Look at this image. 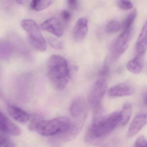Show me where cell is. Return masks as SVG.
<instances>
[{
  "instance_id": "cell-15",
  "label": "cell",
  "mask_w": 147,
  "mask_h": 147,
  "mask_svg": "<svg viewBox=\"0 0 147 147\" xmlns=\"http://www.w3.org/2000/svg\"><path fill=\"white\" fill-rule=\"evenodd\" d=\"M144 56L136 54L135 57L127 63V69L131 73L135 74L141 73L144 67Z\"/></svg>"
},
{
  "instance_id": "cell-25",
  "label": "cell",
  "mask_w": 147,
  "mask_h": 147,
  "mask_svg": "<svg viewBox=\"0 0 147 147\" xmlns=\"http://www.w3.org/2000/svg\"><path fill=\"white\" fill-rule=\"evenodd\" d=\"M49 42L50 45L55 49H61L64 47V45L62 42L55 39H50L49 40Z\"/></svg>"
},
{
  "instance_id": "cell-24",
  "label": "cell",
  "mask_w": 147,
  "mask_h": 147,
  "mask_svg": "<svg viewBox=\"0 0 147 147\" xmlns=\"http://www.w3.org/2000/svg\"><path fill=\"white\" fill-rule=\"evenodd\" d=\"M71 18V14L67 10H63L60 15V18L66 24L70 20Z\"/></svg>"
},
{
  "instance_id": "cell-26",
  "label": "cell",
  "mask_w": 147,
  "mask_h": 147,
  "mask_svg": "<svg viewBox=\"0 0 147 147\" xmlns=\"http://www.w3.org/2000/svg\"><path fill=\"white\" fill-rule=\"evenodd\" d=\"M135 147H147V140L144 136L139 137L135 142Z\"/></svg>"
},
{
  "instance_id": "cell-10",
  "label": "cell",
  "mask_w": 147,
  "mask_h": 147,
  "mask_svg": "<svg viewBox=\"0 0 147 147\" xmlns=\"http://www.w3.org/2000/svg\"><path fill=\"white\" fill-rule=\"evenodd\" d=\"M135 91V89L131 84L121 83L110 87L108 90V95L111 97H122L131 96Z\"/></svg>"
},
{
  "instance_id": "cell-22",
  "label": "cell",
  "mask_w": 147,
  "mask_h": 147,
  "mask_svg": "<svg viewBox=\"0 0 147 147\" xmlns=\"http://www.w3.org/2000/svg\"><path fill=\"white\" fill-rule=\"evenodd\" d=\"M117 3L118 7L123 10L131 9L133 7L130 0H117Z\"/></svg>"
},
{
  "instance_id": "cell-21",
  "label": "cell",
  "mask_w": 147,
  "mask_h": 147,
  "mask_svg": "<svg viewBox=\"0 0 147 147\" xmlns=\"http://www.w3.org/2000/svg\"><path fill=\"white\" fill-rule=\"evenodd\" d=\"M121 28L120 23L116 21H111L109 22L105 28V31L108 34L114 33L120 31Z\"/></svg>"
},
{
  "instance_id": "cell-19",
  "label": "cell",
  "mask_w": 147,
  "mask_h": 147,
  "mask_svg": "<svg viewBox=\"0 0 147 147\" xmlns=\"http://www.w3.org/2000/svg\"><path fill=\"white\" fill-rule=\"evenodd\" d=\"M52 3V0H32L30 8L35 11H40L48 7Z\"/></svg>"
},
{
  "instance_id": "cell-27",
  "label": "cell",
  "mask_w": 147,
  "mask_h": 147,
  "mask_svg": "<svg viewBox=\"0 0 147 147\" xmlns=\"http://www.w3.org/2000/svg\"><path fill=\"white\" fill-rule=\"evenodd\" d=\"M78 0H67V6L70 10H74L77 7Z\"/></svg>"
},
{
  "instance_id": "cell-1",
  "label": "cell",
  "mask_w": 147,
  "mask_h": 147,
  "mask_svg": "<svg viewBox=\"0 0 147 147\" xmlns=\"http://www.w3.org/2000/svg\"><path fill=\"white\" fill-rule=\"evenodd\" d=\"M121 121V111H120L92 121L85 134V141L90 145H98L104 137L111 134L120 124Z\"/></svg>"
},
{
  "instance_id": "cell-23",
  "label": "cell",
  "mask_w": 147,
  "mask_h": 147,
  "mask_svg": "<svg viewBox=\"0 0 147 147\" xmlns=\"http://www.w3.org/2000/svg\"><path fill=\"white\" fill-rule=\"evenodd\" d=\"M110 72L109 64L108 62V60H105L104 63L99 72V76L101 78H106Z\"/></svg>"
},
{
  "instance_id": "cell-2",
  "label": "cell",
  "mask_w": 147,
  "mask_h": 147,
  "mask_svg": "<svg viewBox=\"0 0 147 147\" xmlns=\"http://www.w3.org/2000/svg\"><path fill=\"white\" fill-rule=\"evenodd\" d=\"M47 74L53 87L57 90H64L70 78L68 63L65 59L59 55H53L47 60Z\"/></svg>"
},
{
  "instance_id": "cell-8",
  "label": "cell",
  "mask_w": 147,
  "mask_h": 147,
  "mask_svg": "<svg viewBox=\"0 0 147 147\" xmlns=\"http://www.w3.org/2000/svg\"><path fill=\"white\" fill-rule=\"evenodd\" d=\"M88 111L87 103L83 98H76L70 105V114L75 121L85 122Z\"/></svg>"
},
{
  "instance_id": "cell-11",
  "label": "cell",
  "mask_w": 147,
  "mask_h": 147,
  "mask_svg": "<svg viewBox=\"0 0 147 147\" xmlns=\"http://www.w3.org/2000/svg\"><path fill=\"white\" fill-rule=\"evenodd\" d=\"M0 129L1 133L13 136H19L21 133L20 128L1 111L0 114Z\"/></svg>"
},
{
  "instance_id": "cell-9",
  "label": "cell",
  "mask_w": 147,
  "mask_h": 147,
  "mask_svg": "<svg viewBox=\"0 0 147 147\" xmlns=\"http://www.w3.org/2000/svg\"><path fill=\"white\" fill-rule=\"evenodd\" d=\"M66 23L60 18L51 17L46 20L40 26L41 30L50 33L58 37H60L64 34Z\"/></svg>"
},
{
  "instance_id": "cell-30",
  "label": "cell",
  "mask_w": 147,
  "mask_h": 147,
  "mask_svg": "<svg viewBox=\"0 0 147 147\" xmlns=\"http://www.w3.org/2000/svg\"><path fill=\"white\" fill-rule=\"evenodd\" d=\"M16 1V3L20 5H22V4H24L26 2L27 0H15Z\"/></svg>"
},
{
  "instance_id": "cell-28",
  "label": "cell",
  "mask_w": 147,
  "mask_h": 147,
  "mask_svg": "<svg viewBox=\"0 0 147 147\" xmlns=\"http://www.w3.org/2000/svg\"><path fill=\"white\" fill-rule=\"evenodd\" d=\"M7 134L1 132V136H0V145L1 147H3V146L7 142Z\"/></svg>"
},
{
  "instance_id": "cell-13",
  "label": "cell",
  "mask_w": 147,
  "mask_h": 147,
  "mask_svg": "<svg viewBox=\"0 0 147 147\" xmlns=\"http://www.w3.org/2000/svg\"><path fill=\"white\" fill-rule=\"evenodd\" d=\"M88 31V20L86 17H80L73 28V38L76 40L83 39L87 35Z\"/></svg>"
},
{
  "instance_id": "cell-14",
  "label": "cell",
  "mask_w": 147,
  "mask_h": 147,
  "mask_svg": "<svg viewBox=\"0 0 147 147\" xmlns=\"http://www.w3.org/2000/svg\"><path fill=\"white\" fill-rule=\"evenodd\" d=\"M136 54L145 55L147 51V20L138 37L135 45Z\"/></svg>"
},
{
  "instance_id": "cell-6",
  "label": "cell",
  "mask_w": 147,
  "mask_h": 147,
  "mask_svg": "<svg viewBox=\"0 0 147 147\" xmlns=\"http://www.w3.org/2000/svg\"><path fill=\"white\" fill-rule=\"evenodd\" d=\"M133 33V28L123 30L115 40L111 49V58L113 61H116L125 53L128 48Z\"/></svg>"
},
{
  "instance_id": "cell-20",
  "label": "cell",
  "mask_w": 147,
  "mask_h": 147,
  "mask_svg": "<svg viewBox=\"0 0 147 147\" xmlns=\"http://www.w3.org/2000/svg\"><path fill=\"white\" fill-rule=\"evenodd\" d=\"M136 16L137 10L136 9H133L123 22L121 26L122 30L133 28V25Z\"/></svg>"
},
{
  "instance_id": "cell-18",
  "label": "cell",
  "mask_w": 147,
  "mask_h": 147,
  "mask_svg": "<svg viewBox=\"0 0 147 147\" xmlns=\"http://www.w3.org/2000/svg\"><path fill=\"white\" fill-rule=\"evenodd\" d=\"M121 111V121L120 125L124 126L128 123L132 116L133 107L131 103L127 102L124 104Z\"/></svg>"
},
{
  "instance_id": "cell-31",
  "label": "cell",
  "mask_w": 147,
  "mask_h": 147,
  "mask_svg": "<svg viewBox=\"0 0 147 147\" xmlns=\"http://www.w3.org/2000/svg\"><path fill=\"white\" fill-rule=\"evenodd\" d=\"M143 102H144V104H145V105L147 106V94L146 95L145 97H144V101Z\"/></svg>"
},
{
  "instance_id": "cell-3",
  "label": "cell",
  "mask_w": 147,
  "mask_h": 147,
  "mask_svg": "<svg viewBox=\"0 0 147 147\" xmlns=\"http://www.w3.org/2000/svg\"><path fill=\"white\" fill-rule=\"evenodd\" d=\"M73 121L66 117H56L50 120L40 121L35 129L41 135L54 136L64 133L72 126Z\"/></svg>"
},
{
  "instance_id": "cell-5",
  "label": "cell",
  "mask_w": 147,
  "mask_h": 147,
  "mask_svg": "<svg viewBox=\"0 0 147 147\" xmlns=\"http://www.w3.org/2000/svg\"><path fill=\"white\" fill-rule=\"evenodd\" d=\"M20 25L27 34L30 45L40 51H46L47 44L37 23L31 19H24L21 22Z\"/></svg>"
},
{
  "instance_id": "cell-29",
  "label": "cell",
  "mask_w": 147,
  "mask_h": 147,
  "mask_svg": "<svg viewBox=\"0 0 147 147\" xmlns=\"http://www.w3.org/2000/svg\"><path fill=\"white\" fill-rule=\"evenodd\" d=\"M3 147H15V146L12 142L8 141L3 146Z\"/></svg>"
},
{
  "instance_id": "cell-7",
  "label": "cell",
  "mask_w": 147,
  "mask_h": 147,
  "mask_svg": "<svg viewBox=\"0 0 147 147\" xmlns=\"http://www.w3.org/2000/svg\"><path fill=\"white\" fill-rule=\"evenodd\" d=\"M85 122L74 121L72 127L67 131L53 136L49 140V144L53 147H61L65 143L76 138L83 127Z\"/></svg>"
},
{
  "instance_id": "cell-16",
  "label": "cell",
  "mask_w": 147,
  "mask_h": 147,
  "mask_svg": "<svg viewBox=\"0 0 147 147\" xmlns=\"http://www.w3.org/2000/svg\"><path fill=\"white\" fill-rule=\"evenodd\" d=\"M8 112L11 117L17 121L25 123L29 121L30 116L21 108L13 105H9Z\"/></svg>"
},
{
  "instance_id": "cell-12",
  "label": "cell",
  "mask_w": 147,
  "mask_h": 147,
  "mask_svg": "<svg viewBox=\"0 0 147 147\" xmlns=\"http://www.w3.org/2000/svg\"><path fill=\"white\" fill-rule=\"evenodd\" d=\"M147 124V114H141L134 118L127 133L128 138L135 136Z\"/></svg>"
},
{
  "instance_id": "cell-4",
  "label": "cell",
  "mask_w": 147,
  "mask_h": 147,
  "mask_svg": "<svg viewBox=\"0 0 147 147\" xmlns=\"http://www.w3.org/2000/svg\"><path fill=\"white\" fill-rule=\"evenodd\" d=\"M107 90V80L106 78H101L94 84L90 91L88 102L93 110V120H97L102 117V100Z\"/></svg>"
},
{
  "instance_id": "cell-17",
  "label": "cell",
  "mask_w": 147,
  "mask_h": 147,
  "mask_svg": "<svg viewBox=\"0 0 147 147\" xmlns=\"http://www.w3.org/2000/svg\"><path fill=\"white\" fill-rule=\"evenodd\" d=\"M14 47L9 41L1 40L0 43V57L3 60L9 59L12 57L14 52Z\"/></svg>"
}]
</instances>
